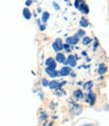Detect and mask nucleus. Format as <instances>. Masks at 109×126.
Wrapping results in <instances>:
<instances>
[{"label": "nucleus", "instance_id": "3", "mask_svg": "<svg viewBox=\"0 0 109 126\" xmlns=\"http://www.w3.org/2000/svg\"><path fill=\"white\" fill-rule=\"evenodd\" d=\"M46 65H47L48 68L55 69V67H56V63H55V61H54L53 58H48L47 61H46Z\"/></svg>", "mask_w": 109, "mask_h": 126}, {"label": "nucleus", "instance_id": "17", "mask_svg": "<svg viewBox=\"0 0 109 126\" xmlns=\"http://www.w3.org/2000/svg\"><path fill=\"white\" fill-rule=\"evenodd\" d=\"M92 86H93V83H92L91 81H89V82H87V83L85 84L84 88H85V89H90V88H91Z\"/></svg>", "mask_w": 109, "mask_h": 126}, {"label": "nucleus", "instance_id": "5", "mask_svg": "<svg viewBox=\"0 0 109 126\" xmlns=\"http://www.w3.org/2000/svg\"><path fill=\"white\" fill-rule=\"evenodd\" d=\"M60 75H62V76H66V75H68L69 73H70V68L69 67H63L61 70H60V72H58Z\"/></svg>", "mask_w": 109, "mask_h": 126}, {"label": "nucleus", "instance_id": "25", "mask_svg": "<svg viewBox=\"0 0 109 126\" xmlns=\"http://www.w3.org/2000/svg\"><path fill=\"white\" fill-rule=\"evenodd\" d=\"M84 126H94V125H91V124H86V125H84Z\"/></svg>", "mask_w": 109, "mask_h": 126}, {"label": "nucleus", "instance_id": "8", "mask_svg": "<svg viewBox=\"0 0 109 126\" xmlns=\"http://www.w3.org/2000/svg\"><path fill=\"white\" fill-rule=\"evenodd\" d=\"M88 97H89V99H90V104H91V105H94L95 100H96L95 94H94V93H92V92H90V93L88 94Z\"/></svg>", "mask_w": 109, "mask_h": 126}, {"label": "nucleus", "instance_id": "21", "mask_svg": "<svg viewBox=\"0 0 109 126\" xmlns=\"http://www.w3.org/2000/svg\"><path fill=\"white\" fill-rule=\"evenodd\" d=\"M63 48H65L66 50H69V45H68V44H65V45H63Z\"/></svg>", "mask_w": 109, "mask_h": 126}, {"label": "nucleus", "instance_id": "24", "mask_svg": "<svg viewBox=\"0 0 109 126\" xmlns=\"http://www.w3.org/2000/svg\"><path fill=\"white\" fill-rule=\"evenodd\" d=\"M54 7H55V8H56V9H59V7H58V6H57V4H56V3H54Z\"/></svg>", "mask_w": 109, "mask_h": 126}, {"label": "nucleus", "instance_id": "22", "mask_svg": "<svg viewBox=\"0 0 109 126\" xmlns=\"http://www.w3.org/2000/svg\"><path fill=\"white\" fill-rule=\"evenodd\" d=\"M78 34H79V35H84V32H83V31H82V30H80V31H79V32H78Z\"/></svg>", "mask_w": 109, "mask_h": 126}, {"label": "nucleus", "instance_id": "19", "mask_svg": "<svg viewBox=\"0 0 109 126\" xmlns=\"http://www.w3.org/2000/svg\"><path fill=\"white\" fill-rule=\"evenodd\" d=\"M90 41H91V39H90L89 37H84V39H83V44H88Z\"/></svg>", "mask_w": 109, "mask_h": 126}, {"label": "nucleus", "instance_id": "23", "mask_svg": "<svg viewBox=\"0 0 109 126\" xmlns=\"http://www.w3.org/2000/svg\"><path fill=\"white\" fill-rule=\"evenodd\" d=\"M31 3H32V1H26V5H28V6H29Z\"/></svg>", "mask_w": 109, "mask_h": 126}, {"label": "nucleus", "instance_id": "13", "mask_svg": "<svg viewBox=\"0 0 109 126\" xmlns=\"http://www.w3.org/2000/svg\"><path fill=\"white\" fill-rule=\"evenodd\" d=\"M74 96H75L76 98H82L83 94H82L81 90H76V91L74 92Z\"/></svg>", "mask_w": 109, "mask_h": 126}, {"label": "nucleus", "instance_id": "7", "mask_svg": "<svg viewBox=\"0 0 109 126\" xmlns=\"http://www.w3.org/2000/svg\"><path fill=\"white\" fill-rule=\"evenodd\" d=\"M46 72H47L51 77H55L56 75H58V74H59L55 69H51V68H48V67L46 68Z\"/></svg>", "mask_w": 109, "mask_h": 126}, {"label": "nucleus", "instance_id": "10", "mask_svg": "<svg viewBox=\"0 0 109 126\" xmlns=\"http://www.w3.org/2000/svg\"><path fill=\"white\" fill-rule=\"evenodd\" d=\"M23 15H24V17H25L26 19H30V18H31V12L29 11L28 8H24V10H23Z\"/></svg>", "mask_w": 109, "mask_h": 126}, {"label": "nucleus", "instance_id": "12", "mask_svg": "<svg viewBox=\"0 0 109 126\" xmlns=\"http://www.w3.org/2000/svg\"><path fill=\"white\" fill-rule=\"evenodd\" d=\"M58 86H59V83L57 81H51V82H49V87L52 88V89L57 88Z\"/></svg>", "mask_w": 109, "mask_h": 126}, {"label": "nucleus", "instance_id": "20", "mask_svg": "<svg viewBox=\"0 0 109 126\" xmlns=\"http://www.w3.org/2000/svg\"><path fill=\"white\" fill-rule=\"evenodd\" d=\"M42 83H43V85H44V86L49 85V82H48L47 80H46V79H43V80H42Z\"/></svg>", "mask_w": 109, "mask_h": 126}, {"label": "nucleus", "instance_id": "14", "mask_svg": "<svg viewBox=\"0 0 109 126\" xmlns=\"http://www.w3.org/2000/svg\"><path fill=\"white\" fill-rule=\"evenodd\" d=\"M49 19V13L48 12H44L43 15H42V21L43 22H46Z\"/></svg>", "mask_w": 109, "mask_h": 126}, {"label": "nucleus", "instance_id": "9", "mask_svg": "<svg viewBox=\"0 0 109 126\" xmlns=\"http://www.w3.org/2000/svg\"><path fill=\"white\" fill-rule=\"evenodd\" d=\"M66 41H67L68 44L73 45V44H76L77 42H78V38H77V37H68Z\"/></svg>", "mask_w": 109, "mask_h": 126}, {"label": "nucleus", "instance_id": "18", "mask_svg": "<svg viewBox=\"0 0 109 126\" xmlns=\"http://www.w3.org/2000/svg\"><path fill=\"white\" fill-rule=\"evenodd\" d=\"M82 4H83L82 1H75V7H76V8H78V9L81 7Z\"/></svg>", "mask_w": 109, "mask_h": 126}, {"label": "nucleus", "instance_id": "11", "mask_svg": "<svg viewBox=\"0 0 109 126\" xmlns=\"http://www.w3.org/2000/svg\"><path fill=\"white\" fill-rule=\"evenodd\" d=\"M79 10H81L83 13H85V14H87L88 12H89V9H88V6L83 2V4L81 5V7L79 8Z\"/></svg>", "mask_w": 109, "mask_h": 126}, {"label": "nucleus", "instance_id": "16", "mask_svg": "<svg viewBox=\"0 0 109 126\" xmlns=\"http://www.w3.org/2000/svg\"><path fill=\"white\" fill-rule=\"evenodd\" d=\"M106 69H107V68H106V67H105L103 64H102V65H100V68H99V73H100V74L105 73V72H106Z\"/></svg>", "mask_w": 109, "mask_h": 126}, {"label": "nucleus", "instance_id": "15", "mask_svg": "<svg viewBox=\"0 0 109 126\" xmlns=\"http://www.w3.org/2000/svg\"><path fill=\"white\" fill-rule=\"evenodd\" d=\"M80 25H81L82 27H87V26H88V21H87L86 19L82 18L81 21H80Z\"/></svg>", "mask_w": 109, "mask_h": 126}, {"label": "nucleus", "instance_id": "6", "mask_svg": "<svg viewBox=\"0 0 109 126\" xmlns=\"http://www.w3.org/2000/svg\"><path fill=\"white\" fill-rule=\"evenodd\" d=\"M56 60L60 63H64L65 62V56L63 53H57L56 55Z\"/></svg>", "mask_w": 109, "mask_h": 126}, {"label": "nucleus", "instance_id": "2", "mask_svg": "<svg viewBox=\"0 0 109 126\" xmlns=\"http://www.w3.org/2000/svg\"><path fill=\"white\" fill-rule=\"evenodd\" d=\"M52 46H53V48H54L55 51H60V50L63 49V44H62L61 39H59V38L55 40V42L53 43Z\"/></svg>", "mask_w": 109, "mask_h": 126}, {"label": "nucleus", "instance_id": "4", "mask_svg": "<svg viewBox=\"0 0 109 126\" xmlns=\"http://www.w3.org/2000/svg\"><path fill=\"white\" fill-rule=\"evenodd\" d=\"M64 63H66V64L68 63L70 66H75V65H76V59H75V57H74L73 55H69L67 61H65Z\"/></svg>", "mask_w": 109, "mask_h": 126}, {"label": "nucleus", "instance_id": "1", "mask_svg": "<svg viewBox=\"0 0 109 126\" xmlns=\"http://www.w3.org/2000/svg\"><path fill=\"white\" fill-rule=\"evenodd\" d=\"M82 111V107L79 104H72V106L70 107V112L74 115H78L79 113H81Z\"/></svg>", "mask_w": 109, "mask_h": 126}]
</instances>
